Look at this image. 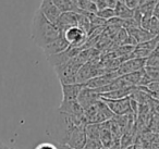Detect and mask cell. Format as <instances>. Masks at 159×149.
Returning <instances> with one entry per match:
<instances>
[{
	"label": "cell",
	"mask_w": 159,
	"mask_h": 149,
	"mask_svg": "<svg viewBox=\"0 0 159 149\" xmlns=\"http://www.w3.org/2000/svg\"><path fill=\"white\" fill-rule=\"evenodd\" d=\"M61 35V32L56 24L47 20L39 10L35 12L32 22L31 37L36 46L43 49L50 43L58 39Z\"/></svg>",
	"instance_id": "obj_1"
},
{
	"label": "cell",
	"mask_w": 159,
	"mask_h": 149,
	"mask_svg": "<svg viewBox=\"0 0 159 149\" xmlns=\"http://www.w3.org/2000/svg\"><path fill=\"white\" fill-rule=\"evenodd\" d=\"M62 36L66 40L69 46L73 48H82L87 40V33L79 26H73L66 29L62 33Z\"/></svg>",
	"instance_id": "obj_2"
},
{
	"label": "cell",
	"mask_w": 159,
	"mask_h": 149,
	"mask_svg": "<svg viewBox=\"0 0 159 149\" xmlns=\"http://www.w3.org/2000/svg\"><path fill=\"white\" fill-rule=\"evenodd\" d=\"M100 99L108 106V108L111 110V112L116 116L128 115V114L134 113L132 111V108H131L130 97H125V98H122V99H116V100H113V99H106V98H102V97H100Z\"/></svg>",
	"instance_id": "obj_3"
},
{
	"label": "cell",
	"mask_w": 159,
	"mask_h": 149,
	"mask_svg": "<svg viewBox=\"0 0 159 149\" xmlns=\"http://www.w3.org/2000/svg\"><path fill=\"white\" fill-rule=\"evenodd\" d=\"M146 66V59H142V58H133V59H129L126 61L122 62L117 69V74L120 76L130 74L133 72H137Z\"/></svg>",
	"instance_id": "obj_4"
},
{
	"label": "cell",
	"mask_w": 159,
	"mask_h": 149,
	"mask_svg": "<svg viewBox=\"0 0 159 149\" xmlns=\"http://www.w3.org/2000/svg\"><path fill=\"white\" fill-rule=\"evenodd\" d=\"M85 127L84 125L81 126H76L71 134L69 135L68 139L66 142V145H68L69 147L73 149H83L84 145L87 142L86 133H85Z\"/></svg>",
	"instance_id": "obj_5"
},
{
	"label": "cell",
	"mask_w": 159,
	"mask_h": 149,
	"mask_svg": "<svg viewBox=\"0 0 159 149\" xmlns=\"http://www.w3.org/2000/svg\"><path fill=\"white\" fill-rule=\"evenodd\" d=\"M82 50H83V48H73V47H69V48L66 49V51H63V52L58 53V55H55V56H51V57H48L47 58V61L49 62V64H50L52 68H55V66L61 65V64L72 60L73 58L76 57Z\"/></svg>",
	"instance_id": "obj_6"
},
{
	"label": "cell",
	"mask_w": 159,
	"mask_h": 149,
	"mask_svg": "<svg viewBox=\"0 0 159 149\" xmlns=\"http://www.w3.org/2000/svg\"><path fill=\"white\" fill-rule=\"evenodd\" d=\"M38 10L44 14V16L47 20H49L53 24H56L59 16H61V12L56 7V5L53 3L52 0H42Z\"/></svg>",
	"instance_id": "obj_7"
},
{
	"label": "cell",
	"mask_w": 159,
	"mask_h": 149,
	"mask_svg": "<svg viewBox=\"0 0 159 149\" xmlns=\"http://www.w3.org/2000/svg\"><path fill=\"white\" fill-rule=\"evenodd\" d=\"M79 16L80 13H76V12H63L59 16L57 22H56V26L60 29V32L62 34L66 29H70V27L77 26Z\"/></svg>",
	"instance_id": "obj_8"
},
{
	"label": "cell",
	"mask_w": 159,
	"mask_h": 149,
	"mask_svg": "<svg viewBox=\"0 0 159 149\" xmlns=\"http://www.w3.org/2000/svg\"><path fill=\"white\" fill-rule=\"evenodd\" d=\"M100 99V94L95 89H91V88L84 86L83 89L81 90L79 97H77V102L81 105L83 109H86L91 105L95 103L97 100Z\"/></svg>",
	"instance_id": "obj_9"
},
{
	"label": "cell",
	"mask_w": 159,
	"mask_h": 149,
	"mask_svg": "<svg viewBox=\"0 0 159 149\" xmlns=\"http://www.w3.org/2000/svg\"><path fill=\"white\" fill-rule=\"evenodd\" d=\"M69 47H70L69 44L63 38V36L61 35L58 39H56L55 42L50 43V44L47 45L46 47H44V48H43V51H44L46 58H48V57H51V56H55V55H58V53L63 52V51H66Z\"/></svg>",
	"instance_id": "obj_10"
},
{
	"label": "cell",
	"mask_w": 159,
	"mask_h": 149,
	"mask_svg": "<svg viewBox=\"0 0 159 149\" xmlns=\"http://www.w3.org/2000/svg\"><path fill=\"white\" fill-rule=\"evenodd\" d=\"M84 85L83 84H66V85H61L62 90V101H72L77 100L81 90L83 89Z\"/></svg>",
	"instance_id": "obj_11"
},
{
	"label": "cell",
	"mask_w": 159,
	"mask_h": 149,
	"mask_svg": "<svg viewBox=\"0 0 159 149\" xmlns=\"http://www.w3.org/2000/svg\"><path fill=\"white\" fill-rule=\"evenodd\" d=\"M58 111L60 113L68 114V115H72V116H79L84 114V109L77 102V100L61 101V105H60Z\"/></svg>",
	"instance_id": "obj_12"
},
{
	"label": "cell",
	"mask_w": 159,
	"mask_h": 149,
	"mask_svg": "<svg viewBox=\"0 0 159 149\" xmlns=\"http://www.w3.org/2000/svg\"><path fill=\"white\" fill-rule=\"evenodd\" d=\"M126 32H128V35L131 36L137 45L143 44V43H146L148 40L152 39L154 37H156L150 32L143 29L142 27H132V29H126Z\"/></svg>",
	"instance_id": "obj_13"
},
{
	"label": "cell",
	"mask_w": 159,
	"mask_h": 149,
	"mask_svg": "<svg viewBox=\"0 0 159 149\" xmlns=\"http://www.w3.org/2000/svg\"><path fill=\"white\" fill-rule=\"evenodd\" d=\"M136 89V87H125V88H120L117 90H112V92L106 93V94L100 95V97L106 99H122L125 97H130L132 95V93Z\"/></svg>",
	"instance_id": "obj_14"
},
{
	"label": "cell",
	"mask_w": 159,
	"mask_h": 149,
	"mask_svg": "<svg viewBox=\"0 0 159 149\" xmlns=\"http://www.w3.org/2000/svg\"><path fill=\"white\" fill-rule=\"evenodd\" d=\"M117 139V137L113 136V134L105 126L104 123L99 124V140L102 142V147L105 148H109L111 145L113 144V142Z\"/></svg>",
	"instance_id": "obj_15"
},
{
	"label": "cell",
	"mask_w": 159,
	"mask_h": 149,
	"mask_svg": "<svg viewBox=\"0 0 159 149\" xmlns=\"http://www.w3.org/2000/svg\"><path fill=\"white\" fill-rule=\"evenodd\" d=\"M115 13H116V18L121 19V20H130V19H133L134 10L130 9L122 1H118L117 6L115 8Z\"/></svg>",
	"instance_id": "obj_16"
},
{
	"label": "cell",
	"mask_w": 159,
	"mask_h": 149,
	"mask_svg": "<svg viewBox=\"0 0 159 149\" xmlns=\"http://www.w3.org/2000/svg\"><path fill=\"white\" fill-rule=\"evenodd\" d=\"M146 66L152 69H159V44L154 51L146 59Z\"/></svg>",
	"instance_id": "obj_17"
},
{
	"label": "cell",
	"mask_w": 159,
	"mask_h": 149,
	"mask_svg": "<svg viewBox=\"0 0 159 149\" xmlns=\"http://www.w3.org/2000/svg\"><path fill=\"white\" fill-rule=\"evenodd\" d=\"M87 139L99 140V124H87L85 127Z\"/></svg>",
	"instance_id": "obj_18"
},
{
	"label": "cell",
	"mask_w": 159,
	"mask_h": 149,
	"mask_svg": "<svg viewBox=\"0 0 159 149\" xmlns=\"http://www.w3.org/2000/svg\"><path fill=\"white\" fill-rule=\"evenodd\" d=\"M155 2H156V0H155V1H147V2L142 3V5H139V7H137L139 12H141L142 16H152Z\"/></svg>",
	"instance_id": "obj_19"
},
{
	"label": "cell",
	"mask_w": 159,
	"mask_h": 149,
	"mask_svg": "<svg viewBox=\"0 0 159 149\" xmlns=\"http://www.w3.org/2000/svg\"><path fill=\"white\" fill-rule=\"evenodd\" d=\"M96 16L99 19L104 21H109L111 19L116 18V13H115V9H110V8H104L102 10H98Z\"/></svg>",
	"instance_id": "obj_20"
},
{
	"label": "cell",
	"mask_w": 159,
	"mask_h": 149,
	"mask_svg": "<svg viewBox=\"0 0 159 149\" xmlns=\"http://www.w3.org/2000/svg\"><path fill=\"white\" fill-rule=\"evenodd\" d=\"M102 145L100 142V140H95V139H87L86 144L84 145L83 149H102Z\"/></svg>",
	"instance_id": "obj_21"
},
{
	"label": "cell",
	"mask_w": 159,
	"mask_h": 149,
	"mask_svg": "<svg viewBox=\"0 0 159 149\" xmlns=\"http://www.w3.org/2000/svg\"><path fill=\"white\" fill-rule=\"evenodd\" d=\"M123 2L128 6L130 9H136L139 6V0H123Z\"/></svg>",
	"instance_id": "obj_22"
},
{
	"label": "cell",
	"mask_w": 159,
	"mask_h": 149,
	"mask_svg": "<svg viewBox=\"0 0 159 149\" xmlns=\"http://www.w3.org/2000/svg\"><path fill=\"white\" fill-rule=\"evenodd\" d=\"M35 149H58V148L56 147L55 144H51V142H42Z\"/></svg>",
	"instance_id": "obj_23"
},
{
	"label": "cell",
	"mask_w": 159,
	"mask_h": 149,
	"mask_svg": "<svg viewBox=\"0 0 159 149\" xmlns=\"http://www.w3.org/2000/svg\"><path fill=\"white\" fill-rule=\"evenodd\" d=\"M117 3H118V0H105V5H106V7L110 8V9H115Z\"/></svg>",
	"instance_id": "obj_24"
},
{
	"label": "cell",
	"mask_w": 159,
	"mask_h": 149,
	"mask_svg": "<svg viewBox=\"0 0 159 149\" xmlns=\"http://www.w3.org/2000/svg\"><path fill=\"white\" fill-rule=\"evenodd\" d=\"M152 16L159 19V0H156L154 7V12H152Z\"/></svg>",
	"instance_id": "obj_25"
},
{
	"label": "cell",
	"mask_w": 159,
	"mask_h": 149,
	"mask_svg": "<svg viewBox=\"0 0 159 149\" xmlns=\"http://www.w3.org/2000/svg\"><path fill=\"white\" fill-rule=\"evenodd\" d=\"M109 149H121V144H120V138H117V139L113 142V144L109 147Z\"/></svg>",
	"instance_id": "obj_26"
},
{
	"label": "cell",
	"mask_w": 159,
	"mask_h": 149,
	"mask_svg": "<svg viewBox=\"0 0 159 149\" xmlns=\"http://www.w3.org/2000/svg\"><path fill=\"white\" fill-rule=\"evenodd\" d=\"M55 145H56V147H57L58 149H73V148L69 147L68 145H66V144H59V142H55Z\"/></svg>",
	"instance_id": "obj_27"
},
{
	"label": "cell",
	"mask_w": 159,
	"mask_h": 149,
	"mask_svg": "<svg viewBox=\"0 0 159 149\" xmlns=\"http://www.w3.org/2000/svg\"><path fill=\"white\" fill-rule=\"evenodd\" d=\"M147 1H155V0H139V5H142V3L147 2Z\"/></svg>",
	"instance_id": "obj_28"
},
{
	"label": "cell",
	"mask_w": 159,
	"mask_h": 149,
	"mask_svg": "<svg viewBox=\"0 0 159 149\" xmlns=\"http://www.w3.org/2000/svg\"><path fill=\"white\" fill-rule=\"evenodd\" d=\"M121 149H134V145H133V146H129V147H125V148H121Z\"/></svg>",
	"instance_id": "obj_29"
},
{
	"label": "cell",
	"mask_w": 159,
	"mask_h": 149,
	"mask_svg": "<svg viewBox=\"0 0 159 149\" xmlns=\"http://www.w3.org/2000/svg\"><path fill=\"white\" fill-rule=\"evenodd\" d=\"M158 35H159V19H158Z\"/></svg>",
	"instance_id": "obj_30"
},
{
	"label": "cell",
	"mask_w": 159,
	"mask_h": 149,
	"mask_svg": "<svg viewBox=\"0 0 159 149\" xmlns=\"http://www.w3.org/2000/svg\"><path fill=\"white\" fill-rule=\"evenodd\" d=\"M102 149H109V148H105V147H102Z\"/></svg>",
	"instance_id": "obj_31"
}]
</instances>
